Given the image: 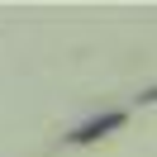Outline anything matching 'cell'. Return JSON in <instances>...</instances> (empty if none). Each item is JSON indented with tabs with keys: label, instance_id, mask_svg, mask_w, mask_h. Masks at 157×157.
I'll return each mask as SVG.
<instances>
[{
	"label": "cell",
	"instance_id": "1",
	"mask_svg": "<svg viewBox=\"0 0 157 157\" xmlns=\"http://www.w3.org/2000/svg\"><path fill=\"white\" fill-rule=\"evenodd\" d=\"M119 124H124V114H100V119H90V124H81V128H71V138H67V143H95V138H105V133H114Z\"/></svg>",
	"mask_w": 157,
	"mask_h": 157
}]
</instances>
